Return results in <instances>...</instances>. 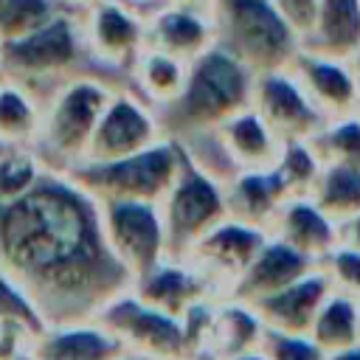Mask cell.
<instances>
[{"mask_svg": "<svg viewBox=\"0 0 360 360\" xmlns=\"http://www.w3.org/2000/svg\"><path fill=\"white\" fill-rule=\"evenodd\" d=\"M8 259L62 284H82L98 270L101 242L87 205L65 188H42L20 200L3 222Z\"/></svg>", "mask_w": 360, "mask_h": 360, "instance_id": "obj_1", "label": "cell"}, {"mask_svg": "<svg viewBox=\"0 0 360 360\" xmlns=\"http://www.w3.org/2000/svg\"><path fill=\"white\" fill-rule=\"evenodd\" d=\"M253 82L256 73L245 62L222 45H214L188 65L186 90L166 110L186 138L211 132L250 107Z\"/></svg>", "mask_w": 360, "mask_h": 360, "instance_id": "obj_2", "label": "cell"}, {"mask_svg": "<svg viewBox=\"0 0 360 360\" xmlns=\"http://www.w3.org/2000/svg\"><path fill=\"white\" fill-rule=\"evenodd\" d=\"M211 20L217 45L231 51L253 73L287 70L301 51V39L276 0H214Z\"/></svg>", "mask_w": 360, "mask_h": 360, "instance_id": "obj_3", "label": "cell"}, {"mask_svg": "<svg viewBox=\"0 0 360 360\" xmlns=\"http://www.w3.org/2000/svg\"><path fill=\"white\" fill-rule=\"evenodd\" d=\"M160 219L166 248L172 250V262H177L191 250V245H197L208 231L228 219L225 191L202 172H197L188 158H183L180 174L160 202Z\"/></svg>", "mask_w": 360, "mask_h": 360, "instance_id": "obj_4", "label": "cell"}, {"mask_svg": "<svg viewBox=\"0 0 360 360\" xmlns=\"http://www.w3.org/2000/svg\"><path fill=\"white\" fill-rule=\"evenodd\" d=\"M82 22L62 11L39 31L0 45V73L14 79H59L82 56Z\"/></svg>", "mask_w": 360, "mask_h": 360, "instance_id": "obj_5", "label": "cell"}, {"mask_svg": "<svg viewBox=\"0 0 360 360\" xmlns=\"http://www.w3.org/2000/svg\"><path fill=\"white\" fill-rule=\"evenodd\" d=\"M250 107L284 146L307 143L326 127V118L312 107L290 70L256 73Z\"/></svg>", "mask_w": 360, "mask_h": 360, "instance_id": "obj_6", "label": "cell"}, {"mask_svg": "<svg viewBox=\"0 0 360 360\" xmlns=\"http://www.w3.org/2000/svg\"><path fill=\"white\" fill-rule=\"evenodd\" d=\"M107 239L115 259L132 276H149L163 256L166 233L160 205L138 200H112L107 211Z\"/></svg>", "mask_w": 360, "mask_h": 360, "instance_id": "obj_7", "label": "cell"}, {"mask_svg": "<svg viewBox=\"0 0 360 360\" xmlns=\"http://www.w3.org/2000/svg\"><path fill=\"white\" fill-rule=\"evenodd\" d=\"M312 107L329 121L352 118L360 110V70L349 59L298 51L287 68Z\"/></svg>", "mask_w": 360, "mask_h": 360, "instance_id": "obj_8", "label": "cell"}, {"mask_svg": "<svg viewBox=\"0 0 360 360\" xmlns=\"http://www.w3.org/2000/svg\"><path fill=\"white\" fill-rule=\"evenodd\" d=\"M79 22L84 51L104 65H135L138 53L146 48V14L124 0H96L84 8Z\"/></svg>", "mask_w": 360, "mask_h": 360, "instance_id": "obj_9", "label": "cell"}, {"mask_svg": "<svg viewBox=\"0 0 360 360\" xmlns=\"http://www.w3.org/2000/svg\"><path fill=\"white\" fill-rule=\"evenodd\" d=\"M183 166L180 149L172 143H155L132 158L115 163H96V180L112 194V200H138L155 202L169 194ZM158 205V202H155Z\"/></svg>", "mask_w": 360, "mask_h": 360, "instance_id": "obj_10", "label": "cell"}, {"mask_svg": "<svg viewBox=\"0 0 360 360\" xmlns=\"http://www.w3.org/2000/svg\"><path fill=\"white\" fill-rule=\"evenodd\" d=\"M160 121L132 93H115L90 138L87 155L93 163H115L158 143Z\"/></svg>", "mask_w": 360, "mask_h": 360, "instance_id": "obj_11", "label": "cell"}, {"mask_svg": "<svg viewBox=\"0 0 360 360\" xmlns=\"http://www.w3.org/2000/svg\"><path fill=\"white\" fill-rule=\"evenodd\" d=\"M115 93L90 76L70 79L51 101L45 129L59 149H87L90 138Z\"/></svg>", "mask_w": 360, "mask_h": 360, "instance_id": "obj_12", "label": "cell"}, {"mask_svg": "<svg viewBox=\"0 0 360 360\" xmlns=\"http://www.w3.org/2000/svg\"><path fill=\"white\" fill-rule=\"evenodd\" d=\"M112 329L121 343H129L149 360H183L191 343L186 321L163 315L152 307L141 304H121L112 309Z\"/></svg>", "mask_w": 360, "mask_h": 360, "instance_id": "obj_13", "label": "cell"}, {"mask_svg": "<svg viewBox=\"0 0 360 360\" xmlns=\"http://www.w3.org/2000/svg\"><path fill=\"white\" fill-rule=\"evenodd\" d=\"M329 292H332L329 276L323 270H312L301 281L290 284L287 290L267 295L262 301H253L248 307L256 312V318L262 321V326L267 332L309 338L315 315L323 307V301L329 298Z\"/></svg>", "mask_w": 360, "mask_h": 360, "instance_id": "obj_14", "label": "cell"}, {"mask_svg": "<svg viewBox=\"0 0 360 360\" xmlns=\"http://www.w3.org/2000/svg\"><path fill=\"white\" fill-rule=\"evenodd\" d=\"M214 45L217 28L211 11H191L160 3L158 8H152V14H146V48L166 51L191 65Z\"/></svg>", "mask_w": 360, "mask_h": 360, "instance_id": "obj_15", "label": "cell"}, {"mask_svg": "<svg viewBox=\"0 0 360 360\" xmlns=\"http://www.w3.org/2000/svg\"><path fill=\"white\" fill-rule=\"evenodd\" d=\"M312 267H315L312 259L301 256L290 245H284V242H278V239L270 236L267 245L253 259V264L248 267V273L233 287V295L242 304L262 301V298L276 295V292L287 290L290 284L301 281L307 273H312Z\"/></svg>", "mask_w": 360, "mask_h": 360, "instance_id": "obj_16", "label": "cell"}, {"mask_svg": "<svg viewBox=\"0 0 360 360\" xmlns=\"http://www.w3.org/2000/svg\"><path fill=\"white\" fill-rule=\"evenodd\" d=\"M239 174L245 172H273L284 143L270 132V127L256 115L253 107L242 110L239 115L228 118L222 127L211 129Z\"/></svg>", "mask_w": 360, "mask_h": 360, "instance_id": "obj_17", "label": "cell"}, {"mask_svg": "<svg viewBox=\"0 0 360 360\" xmlns=\"http://www.w3.org/2000/svg\"><path fill=\"white\" fill-rule=\"evenodd\" d=\"M273 239L290 245L301 256L321 264L338 248V225L321 214L309 200H290L273 222Z\"/></svg>", "mask_w": 360, "mask_h": 360, "instance_id": "obj_18", "label": "cell"}, {"mask_svg": "<svg viewBox=\"0 0 360 360\" xmlns=\"http://www.w3.org/2000/svg\"><path fill=\"white\" fill-rule=\"evenodd\" d=\"M301 48L354 62L360 56V0H321L315 28Z\"/></svg>", "mask_w": 360, "mask_h": 360, "instance_id": "obj_19", "label": "cell"}, {"mask_svg": "<svg viewBox=\"0 0 360 360\" xmlns=\"http://www.w3.org/2000/svg\"><path fill=\"white\" fill-rule=\"evenodd\" d=\"M132 76L149 101L169 107L186 90L188 62H183L166 51H158V48H143L132 65Z\"/></svg>", "mask_w": 360, "mask_h": 360, "instance_id": "obj_20", "label": "cell"}, {"mask_svg": "<svg viewBox=\"0 0 360 360\" xmlns=\"http://www.w3.org/2000/svg\"><path fill=\"white\" fill-rule=\"evenodd\" d=\"M309 202L340 228L360 214V169L338 163L321 166Z\"/></svg>", "mask_w": 360, "mask_h": 360, "instance_id": "obj_21", "label": "cell"}, {"mask_svg": "<svg viewBox=\"0 0 360 360\" xmlns=\"http://www.w3.org/2000/svg\"><path fill=\"white\" fill-rule=\"evenodd\" d=\"M357 329H360V301L343 295V292H329L323 307L315 315L309 338L326 352H340L357 343Z\"/></svg>", "mask_w": 360, "mask_h": 360, "instance_id": "obj_22", "label": "cell"}, {"mask_svg": "<svg viewBox=\"0 0 360 360\" xmlns=\"http://www.w3.org/2000/svg\"><path fill=\"white\" fill-rule=\"evenodd\" d=\"M56 14H62L56 0H0V45L39 31Z\"/></svg>", "mask_w": 360, "mask_h": 360, "instance_id": "obj_23", "label": "cell"}, {"mask_svg": "<svg viewBox=\"0 0 360 360\" xmlns=\"http://www.w3.org/2000/svg\"><path fill=\"white\" fill-rule=\"evenodd\" d=\"M121 340L101 332H70L51 343L48 360H115L121 354Z\"/></svg>", "mask_w": 360, "mask_h": 360, "instance_id": "obj_24", "label": "cell"}, {"mask_svg": "<svg viewBox=\"0 0 360 360\" xmlns=\"http://www.w3.org/2000/svg\"><path fill=\"white\" fill-rule=\"evenodd\" d=\"M321 270L329 276L335 292H343V295L360 301V253L357 250L338 245L321 262Z\"/></svg>", "mask_w": 360, "mask_h": 360, "instance_id": "obj_25", "label": "cell"}, {"mask_svg": "<svg viewBox=\"0 0 360 360\" xmlns=\"http://www.w3.org/2000/svg\"><path fill=\"white\" fill-rule=\"evenodd\" d=\"M34 124H37V110L31 98L14 84H0V132L22 135Z\"/></svg>", "mask_w": 360, "mask_h": 360, "instance_id": "obj_26", "label": "cell"}, {"mask_svg": "<svg viewBox=\"0 0 360 360\" xmlns=\"http://www.w3.org/2000/svg\"><path fill=\"white\" fill-rule=\"evenodd\" d=\"M262 352L267 360H326V352L312 338H295V335H278L264 329Z\"/></svg>", "mask_w": 360, "mask_h": 360, "instance_id": "obj_27", "label": "cell"}, {"mask_svg": "<svg viewBox=\"0 0 360 360\" xmlns=\"http://www.w3.org/2000/svg\"><path fill=\"white\" fill-rule=\"evenodd\" d=\"M276 6H278V11L284 14V20L290 22V28L298 34V39L304 45V39L315 28L321 0H276Z\"/></svg>", "mask_w": 360, "mask_h": 360, "instance_id": "obj_28", "label": "cell"}, {"mask_svg": "<svg viewBox=\"0 0 360 360\" xmlns=\"http://www.w3.org/2000/svg\"><path fill=\"white\" fill-rule=\"evenodd\" d=\"M338 245L352 248V250L360 253V214L352 217L349 222H343V225L338 228Z\"/></svg>", "mask_w": 360, "mask_h": 360, "instance_id": "obj_29", "label": "cell"}, {"mask_svg": "<svg viewBox=\"0 0 360 360\" xmlns=\"http://www.w3.org/2000/svg\"><path fill=\"white\" fill-rule=\"evenodd\" d=\"M169 6H180V8H191V11H211L214 0H163Z\"/></svg>", "mask_w": 360, "mask_h": 360, "instance_id": "obj_30", "label": "cell"}, {"mask_svg": "<svg viewBox=\"0 0 360 360\" xmlns=\"http://www.w3.org/2000/svg\"><path fill=\"white\" fill-rule=\"evenodd\" d=\"M326 360H360V343L340 349V352H332V354H326Z\"/></svg>", "mask_w": 360, "mask_h": 360, "instance_id": "obj_31", "label": "cell"}, {"mask_svg": "<svg viewBox=\"0 0 360 360\" xmlns=\"http://www.w3.org/2000/svg\"><path fill=\"white\" fill-rule=\"evenodd\" d=\"M233 360H267V357H264L262 349H253V352H245V354H239V357H233Z\"/></svg>", "mask_w": 360, "mask_h": 360, "instance_id": "obj_32", "label": "cell"}, {"mask_svg": "<svg viewBox=\"0 0 360 360\" xmlns=\"http://www.w3.org/2000/svg\"><path fill=\"white\" fill-rule=\"evenodd\" d=\"M59 6H73V8H87V6H93L96 0H56Z\"/></svg>", "mask_w": 360, "mask_h": 360, "instance_id": "obj_33", "label": "cell"}, {"mask_svg": "<svg viewBox=\"0 0 360 360\" xmlns=\"http://www.w3.org/2000/svg\"><path fill=\"white\" fill-rule=\"evenodd\" d=\"M124 3H129V6L141 8V6H149V3H155V0H124ZM158 3H163V0H158Z\"/></svg>", "mask_w": 360, "mask_h": 360, "instance_id": "obj_34", "label": "cell"}, {"mask_svg": "<svg viewBox=\"0 0 360 360\" xmlns=\"http://www.w3.org/2000/svg\"><path fill=\"white\" fill-rule=\"evenodd\" d=\"M354 65H357V70H360V56H357V59H354Z\"/></svg>", "mask_w": 360, "mask_h": 360, "instance_id": "obj_35", "label": "cell"}]
</instances>
